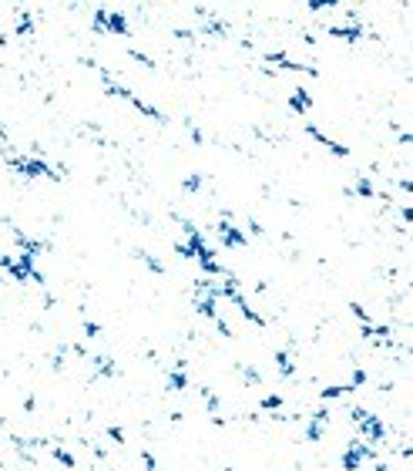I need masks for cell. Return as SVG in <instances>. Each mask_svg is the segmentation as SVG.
Wrapping results in <instances>:
<instances>
[{
    "label": "cell",
    "mask_w": 413,
    "mask_h": 471,
    "mask_svg": "<svg viewBox=\"0 0 413 471\" xmlns=\"http://www.w3.org/2000/svg\"><path fill=\"white\" fill-rule=\"evenodd\" d=\"M215 233H219V242H222L225 249H245V246H249V236L242 233L232 219H222V222L215 226Z\"/></svg>",
    "instance_id": "5b68a950"
},
{
    "label": "cell",
    "mask_w": 413,
    "mask_h": 471,
    "mask_svg": "<svg viewBox=\"0 0 413 471\" xmlns=\"http://www.w3.org/2000/svg\"><path fill=\"white\" fill-rule=\"evenodd\" d=\"M219 471H235V468H229V465H225V468H219Z\"/></svg>",
    "instance_id": "cb8c5ba5"
},
{
    "label": "cell",
    "mask_w": 413,
    "mask_h": 471,
    "mask_svg": "<svg viewBox=\"0 0 413 471\" xmlns=\"http://www.w3.org/2000/svg\"><path fill=\"white\" fill-rule=\"evenodd\" d=\"M306 7H310L312 14H326V10H336L343 0H303Z\"/></svg>",
    "instance_id": "5bb4252c"
},
{
    "label": "cell",
    "mask_w": 413,
    "mask_h": 471,
    "mask_svg": "<svg viewBox=\"0 0 413 471\" xmlns=\"http://www.w3.org/2000/svg\"><path fill=\"white\" fill-rule=\"evenodd\" d=\"M350 192H353V195H363V199H373V195H380V192L373 189V182H370V179H356V185H353Z\"/></svg>",
    "instance_id": "9a60e30c"
},
{
    "label": "cell",
    "mask_w": 413,
    "mask_h": 471,
    "mask_svg": "<svg viewBox=\"0 0 413 471\" xmlns=\"http://www.w3.org/2000/svg\"><path fill=\"white\" fill-rule=\"evenodd\" d=\"M138 256H141V262H145V266H148L152 273H158V276L165 273V266H161V260H155V256H148V253H138Z\"/></svg>",
    "instance_id": "d6986e66"
},
{
    "label": "cell",
    "mask_w": 413,
    "mask_h": 471,
    "mask_svg": "<svg viewBox=\"0 0 413 471\" xmlns=\"http://www.w3.org/2000/svg\"><path fill=\"white\" fill-rule=\"evenodd\" d=\"M91 364H94V374H98V377H114V374H118V367L111 364V357H91Z\"/></svg>",
    "instance_id": "7c38bea8"
},
{
    "label": "cell",
    "mask_w": 413,
    "mask_h": 471,
    "mask_svg": "<svg viewBox=\"0 0 413 471\" xmlns=\"http://www.w3.org/2000/svg\"><path fill=\"white\" fill-rule=\"evenodd\" d=\"M326 424H330V411H326V407L312 411L310 424H306V441H323V434H326Z\"/></svg>",
    "instance_id": "8992f818"
},
{
    "label": "cell",
    "mask_w": 413,
    "mask_h": 471,
    "mask_svg": "<svg viewBox=\"0 0 413 471\" xmlns=\"http://www.w3.org/2000/svg\"><path fill=\"white\" fill-rule=\"evenodd\" d=\"M141 465H145V471H158V458L152 451H141Z\"/></svg>",
    "instance_id": "ffe728a7"
},
{
    "label": "cell",
    "mask_w": 413,
    "mask_h": 471,
    "mask_svg": "<svg viewBox=\"0 0 413 471\" xmlns=\"http://www.w3.org/2000/svg\"><path fill=\"white\" fill-rule=\"evenodd\" d=\"M276 367L283 377H292L296 374V361H292V350H276Z\"/></svg>",
    "instance_id": "8fae6325"
},
{
    "label": "cell",
    "mask_w": 413,
    "mask_h": 471,
    "mask_svg": "<svg viewBox=\"0 0 413 471\" xmlns=\"http://www.w3.org/2000/svg\"><path fill=\"white\" fill-rule=\"evenodd\" d=\"M350 418L356 421L363 441H370V445H383V441H387V424L376 418L373 411H366V407L356 404V407H350Z\"/></svg>",
    "instance_id": "7a4b0ae2"
},
{
    "label": "cell",
    "mask_w": 413,
    "mask_h": 471,
    "mask_svg": "<svg viewBox=\"0 0 413 471\" xmlns=\"http://www.w3.org/2000/svg\"><path fill=\"white\" fill-rule=\"evenodd\" d=\"M108 438H111L114 445H125V431H121L118 424H111V427H108Z\"/></svg>",
    "instance_id": "44dd1931"
},
{
    "label": "cell",
    "mask_w": 413,
    "mask_h": 471,
    "mask_svg": "<svg viewBox=\"0 0 413 471\" xmlns=\"http://www.w3.org/2000/svg\"><path fill=\"white\" fill-rule=\"evenodd\" d=\"M98 334H101V327H98V323H91V320H88V323H84V337H88V340H94V337H98Z\"/></svg>",
    "instance_id": "603a6c76"
},
{
    "label": "cell",
    "mask_w": 413,
    "mask_h": 471,
    "mask_svg": "<svg viewBox=\"0 0 413 471\" xmlns=\"http://www.w3.org/2000/svg\"><path fill=\"white\" fill-rule=\"evenodd\" d=\"M44 451H48V454H54V458L61 461V468H68V471H74V468H78V458H74V454H71L68 448L51 445V441H48V448H44Z\"/></svg>",
    "instance_id": "9c48e42d"
},
{
    "label": "cell",
    "mask_w": 413,
    "mask_h": 471,
    "mask_svg": "<svg viewBox=\"0 0 413 471\" xmlns=\"http://www.w3.org/2000/svg\"><path fill=\"white\" fill-rule=\"evenodd\" d=\"M306 131H310V138H316V142H319L323 148H330L333 155H339V158H346V155H350V148H346L343 142H336V138H330V135H326L323 128H316V125H306Z\"/></svg>",
    "instance_id": "52a82bcc"
},
{
    "label": "cell",
    "mask_w": 413,
    "mask_h": 471,
    "mask_svg": "<svg viewBox=\"0 0 413 471\" xmlns=\"http://www.w3.org/2000/svg\"><path fill=\"white\" fill-rule=\"evenodd\" d=\"M285 401L279 394H269V397H262V404H259V411H276V407H283Z\"/></svg>",
    "instance_id": "ac0fdd59"
},
{
    "label": "cell",
    "mask_w": 413,
    "mask_h": 471,
    "mask_svg": "<svg viewBox=\"0 0 413 471\" xmlns=\"http://www.w3.org/2000/svg\"><path fill=\"white\" fill-rule=\"evenodd\" d=\"M242 370V381L249 384V387H256V384H262V374H259L256 367H239Z\"/></svg>",
    "instance_id": "e0dca14e"
},
{
    "label": "cell",
    "mask_w": 413,
    "mask_h": 471,
    "mask_svg": "<svg viewBox=\"0 0 413 471\" xmlns=\"http://www.w3.org/2000/svg\"><path fill=\"white\" fill-rule=\"evenodd\" d=\"M350 391H356V387H353V384H333V387H323L319 397H323V401H336V397H346Z\"/></svg>",
    "instance_id": "4fadbf2b"
},
{
    "label": "cell",
    "mask_w": 413,
    "mask_h": 471,
    "mask_svg": "<svg viewBox=\"0 0 413 471\" xmlns=\"http://www.w3.org/2000/svg\"><path fill=\"white\" fill-rule=\"evenodd\" d=\"M30 30H34V17L24 10V14L17 17V24H14V34H30Z\"/></svg>",
    "instance_id": "2e32d148"
},
{
    "label": "cell",
    "mask_w": 413,
    "mask_h": 471,
    "mask_svg": "<svg viewBox=\"0 0 413 471\" xmlns=\"http://www.w3.org/2000/svg\"><path fill=\"white\" fill-rule=\"evenodd\" d=\"M7 165H10L17 175H24V179H51V182H61V172L41 155H10Z\"/></svg>",
    "instance_id": "6da1fadb"
},
{
    "label": "cell",
    "mask_w": 413,
    "mask_h": 471,
    "mask_svg": "<svg viewBox=\"0 0 413 471\" xmlns=\"http://www.w3.org/2000/svg\"><path fill=\"white\" fill-rule=\"evenodd\" d=\"M289 108H292L296 115H310L312 95L306 91V88H292V95H289Z\"/></svg>",
    "instance_id": "ba28073f"
},
{
    "label": "cell",
    "mask_w": 413,
    "mask_h": 471,
    "mask_svg": "<svg viewBox=\"0 0 413 471\" xmlns=\"http://www.w3.org/2000/svg\"><path fill=\"white\" fill-rule=\"evenodd\" d=\"M366 461H376V445H370V441H363V438H353L350 448L343 451V468L360 471Z\"/></svg>",
    "instance_id": "3957f363"
},
{
    "label": "cell",
    "mask_w": 413,
    "mask_h": 471,
    "mask_svg": "<svg viewBox=\"0 0 413 471\" xmlns=\"http://www.w3.org/2000/svg\"><path fill=\"white\" fill-rule=\"evenodd\" d=\"M185 387H188V374H185V367H175V370H172V374H168V384H165V391H185Z\"/></svg>",
    "instance_id": "30bf717a"
},
{
    "label": "cell",
    "mask_w": 413,
    "mask_h": 471,
    "mask_svg": "<svg viewBox=\"0 0 413 471\" xmlns=\"http://www.w3.org/2000/svg\"><path fill=\"white\" fill-rule=\"evenodd\" d=\"M181 189H185V192H199V189H202V175H188Z\"/></svg>",
    "instance_id": "7402d4cb"
},
{
    "label": "cell",
    "mask_w": 413,
    "mask_h": 471,
    "mask_svg": "<svg viewBox=\"0 0 413 471\" xmlns=\"http://www.w3.org/2000/svg\"><path fill=\"white\" fill-rule=\"evenodd\" d=\"M94 30L125 37V34H128V21H125V14H118V10H98V14H94Z\"/></svg>",
    "instance_id": "277c9868"
}]
</instances>
